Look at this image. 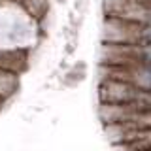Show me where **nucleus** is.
<instances>
[{
    "label": "nucleus",
    "mask_w": 151,
    "mask_h": 151,
    "mask_svg": "<svg viewBox=\"0 0 151 151\" xmlns=\"http://www.w3.org/2000/svg\"><path fill=\"white\" fill-rule=\"evenodd\" d=\"M28 66V51L23 47H15V49H0V68L9 70L21 76Z\"/></svg>",
    "instance_id": "nucleus-3"
},
{
    "label": "nucleus",
    "mask_w": 151,
    "mask_h": 151,
    "mask_svg": "<svg viewBox=\"0 0 151 151\" xmlns=\"http://www.w3.org/2000/svg\"><path fill=\"white\" fill-rule=\"evenodd\" d=\"M140 27L119 17H106L102 27L104 44H140Z\"/></svg>",
    "instance_id": "nucleus-1"
},
{
    "label": "nucleus",
    "mask_w": 151,
    "mask_h": 151,
    "mask_svg": "<svg viewBox=\"0 0 151 151\" xmlns=\"http://www.w3.org/2000/svg\"><path fill=\"white\" fill-rule=\"evenodd\" d=\"M140 64L151 66V44H140Z\"/></svg>",
    "instance_id": "nucleus-4"
},
{
    "label": "nucleus",
    "mask_w": 151,
    "mask_h": 151,
    "mask_svg": "<svg viewBox=\"0 0 151 151\" xmlns=\"http://www.w3.org/2000/svg\"><path fill=\"white\" fill-rule=\"evenodd\" d=\"M140 44H151V23L140 27Z\"/></svg>",
    "instance_id": "nucleus-5"
},
{
    "label": "nucleus",
    "mask_w": 151,
    "mask_h": 151,
    "mask_svg": "<svg viewBox=\"0 0 151 151\" xmlns=\"http://www.w3.org/2000/svg\"><path fill=\"white\" fill-rule=\"evenodd\" d=\"M140 89L134 87L129 81H119V79H102L98 94H100V104H129L136 102Z\"/></svg>",
    "instance_id": "nucleus-2"
}]
</instances>
